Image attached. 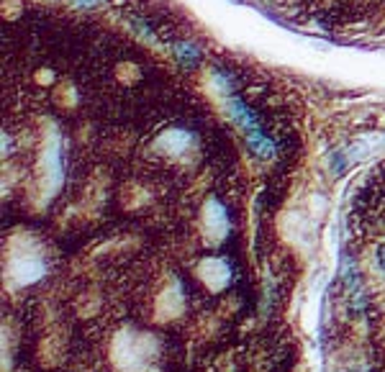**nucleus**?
<instances>
[{"label": "nucleus", "instance_id": "4", "mask_svg": "<svg viewBox=\"0 0 385 372\" xmlns=\"http://www.w3.org/2000/svg\"><path fill=\"white\" fill-rule=\"evenodd\" d=\"M100 3H105V0H75V6L78 8H95V6H100Z\"/></svg>", "mask_w": 385, "mask_h": 372}, {"label": "nucleus", "instance_id": "5", "mask_svg": "<svg viewBox=\"0 0 385 372\" xmlns=\"http://www.w3.org/2000/svg\"><path fill=\"white\" fill-rule=\"evenodd\" d=\"M352 372H365V370H352Z\"/></svg>", "mask_w": 385, "mask_h": 372}, {"label": "nucleus", "instance_id": "2", "mask_svg": "<svg viewBox=\"0 0 385 372\" xmlns=\"http://www.w3.org/2000/svg\"><path fill=\"white\" fill-rule=\"evenodd\" d=\"M175 54L185 67H196L198 62H201V52H198V46H193V44H177Z\"/></svg>", "mask_w": 385, "mask_h": 372}, {"label": "nucleus", "instance_id": "1", "mask_svg": "<svg viewBox=\"0 0 385 372\" xmlns=\"http://www.w3.org/2000/svg\"><path fill=\"white\" fill-rule=\"evenodd\" d=\"M228 113H231V121H234L239 129H242L244 137H252V134H260L262 124H260V118H257V113L249 108L247 103H244L242 98H228Z\"/></svg>", "mask_w": 385, "mask_h": 372}, {"label": "nucleus", "instance_id": "3", "mask_svg": "<svg viewBox=\"0 0 385 372\" xmlns=\"http://www.w3.org/2000/svg\"><path fill=\"white\" fill-rule=\"evenodd\" d=\"M375 260H378V267L385 272V242H380L378 249H375Z\"/></svg>", "mask_w": 385, "mask_h": 372}]
</instances>
